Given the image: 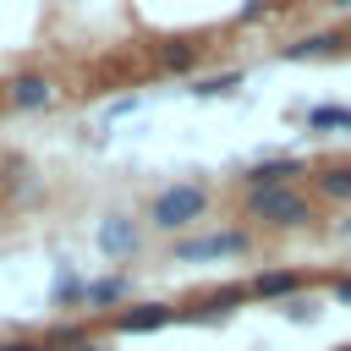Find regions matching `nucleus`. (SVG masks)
Segmentation results:
<instances>
[{
  "mask_svg": "<svg viewBox=\"0 0 351 351\" xmlns=\"http://www.w3.org/2000/svg\"><path fill=\"white\" fill-rule=\"evenodd\" d=\"M307 132H351V104H313L307 110Z\"/></svg>",
  "mask_w": 351,
  "mask_h": 351,
  "instance_id": "nucleus-11",
  "label": "nucleus"
},
{
  "mask_svg": "<svg viewBox=\"0 0 351 351\" xmlns=\"http://www.w3.org/2000/svg\"><path fill=\"white\" fill-rule=\"evenodd\" d=\"M55 302H88V285H82L77 274H60V280H55Z\"/></svg>",
  "mask_w": 351,
  "mask_h": 351,
  "instance_id": "nucleus-15",
  "label": "nucleus"
},
{
  "mask_svg": "<svg viewBox=\"0 0 351 351\" xmlns=\"http://www.w3.org/2000/svg\"><path fill=\"white\" fill-rule=\"evenodd\" d=\"M71 351H104V346H93V340H82V346H71Z\"/></svg>",
  "mask_w": 351,
  "mask_h": 351,
  "instance_id": "nucleus-20",
  "label": "nucleus"
},
{
  "mask_svg": "<svg viewBox=\"0 0 351 351\" xmlns=\"http://www.w3.org/2000/svg\"><path fill=\"white\" fill-rule=\"evenodd\" d=\"M346 49V33H307V38H296V44H280V60H329V55H340Z\"/></svg>",
  "mask_w": 351,
  "mask_h": 351,
  "instance_id": "nucleus-8",
  "label": "nucleus"
},
{
  "mask_svg": "<svg viewBox=\"0 0 351 351\" xmlns=\"http://www.w3.org/2000/svg\"><path fill=\"white\" fill-rule=\"evenodd\" d=\"M121 296H126V274H104L88 285V307H115Z\"/></svg>",
  "mask_w": 351,
  "mask_h": 351,
  "instance_id": "nucleus-13",
  "label": "nucleus"
},
{
  "mask_svg": "<svg viewBox=\"0 0 351 351\" xmlns=\"http://www.w3.org/2000/svg\"><path fill=\"white\" fill-rule=\"evenodd\" d=\"M313 197L302 186H269V192H247L241 203V219L263 225V230H307L313 225Z\"/></svg>",
  "mask_w": 351,
  "mask_h": 351,
  "instance_id": "nucleus-1",
  "label": "nucleus"
},
{
  "mask_svg": "<svg viewBox=\"0 0 351 351\" xmlns=\"http://www.w3.org/2000/svg\"><path fill=\"white\" fill-rule=\"evenodd\" d=\"M0 351H49V346H38V340H5Z\"/></svg>",
  "mask_w": 351,
  "mask_h": 351,
  "instance_id": "nucleus-19",
  "label": "nucleus"
},
{
  "mask_svg": "<svg viewBox=\"0 0 351 351\" xmlns=\"http://www.w3.org/2000/svg\"><path fill=\"white\" fill-rule=\"evenodd\" d=\"M247 291H252V302H291V296H302L307 291V274L302 269H258L252 280H247Z\"/></svg>",
  "mask_w": 351,
  "mask_h": 351,
  "instance_id": "nucleus-5",
  "label": "nucleus"
},
{
  "mask_svg": "<svg viewBox=\"0 0 351 351\" xmlns=\"http://www.w3.org/2000/svg\"><path fill=\"white\" fill-rule=\"evenodd\" d=\"M5 104L11 110H44V104H55V82L38 77V71H22V77L5 82Z\"/></svg>",
  "mask_w": 351,
  "mask_h": 351,
  "instance_id": "nucleus-7",
  "label": "nucleus"
},
{
  "mask_svg": "<svg viewBox=\"0 0 351 351\" xmlns=\"http://www.w3.org/2000/svg\"><path fill=\"white\" fill-rule=\"evenodd\" d=\"M252 247V236L236 225V230H208V236H192V241H176V263H208V258H241Z\"/></svg>",
  "mask_w": 351,
  "mask_h": 351,
  "instance_id": "nucleus-3",
  "label": "nucleus"
},
{
  "mask_svg": "<svg viewBox=\"0 0 351 351\" xmlns=\"http://www.w3.org/2000/svg\"><path fill=\"white\" fill-rule=\"evenodd\" d=\"M313 192H318L324 203H351V159H346V165H324V170L313 176Z\"/></svg>",
  "mask_w": 351,
  "mask_h": 351,
  "instance_id": "nucleus-10",
  "label": "nucleus"
},
{
  "mask_svg": "<svg viewBox=\"0 0 351 351\" xmlns=\"http://www.w3.org/2000/svg\"><path fill=\"white\" fill-rule=\"evenodd\" d=\"M99 247H104L110 258H132V252H137V225L121 219V214H110V219L99 225Z\"/></svg>",
  "mask_w": 351,
  "mask_h": 351,
  "instance_id": "nucleus-9",
  "label": "nucleus"
},
{
  "mask_svg": "<svg viewBox=\"0 0 351 351\" xmlns=\"http://www.w3.org/2000/svg\"><path fill=\"white\" fill-rule=\"evenodd\" d=\"M176 318H181V307H170V302H137V307H121L115 313V329L121 335H154V329H165Z\"/></svg>",
  "mask_w": 351,
  "mask_h": 351,
  "instance_id": "nucleus-6",
  "label": "nucleus"
},
{
  "mask_svg": "<svg viewBox=\"0 0 351 351\" xmlns=\"http://www.w3.org/2000/svg\"><path fill=\"white\" fill-rule=\"evenodd\" d=\"M335 351H351V340H346V346H335Z\"/></svg>",
  "mask_w": 351,
  "mask_h": 351,
  "instance_id": "nucleus-22",
  "label": "nucleus"
},
{
  "mask_svg": "<svg viewBox=\"0 0 351 351\" xmlns=\"http://www.w3.org/2000/svg\"><path fill=\"white\" fill-rule=\"evenodd\" d=\"M280 313H285V318H296V324H307V318H313V302H307V296H291Z\"/></svg>",
  "mask_w": 351,
  "mask_h": 351,
  "instance_id": "nucleus-16",
  "label": "nucleus"
},
{
  "mask_svg": "<svg viewBox=\"0 0 351 351\" xmlns=\"http://www.w3.org/2000/svg\"><path fill=\"white\" fill-rule=\"evenodd\" d=\"M329 296H335L340 307H351V274H335V280H329Z\"/></svg>",
  "mask_w": 351,
  "mask_h": 351,
  "instance_id": "nucleus-17",
  "label": "nucleus"
},
{
  "mask_svg": "<svg viewBox=\"0 0 351 351\" xmlns=\"http://www.w3.org/2000/svg\"><path fill=\"white\" fill-rule=\"evenodd\" d=\"M335 5H340V11H351V0H335Z\"/></svg>",
  "mask_w": 351,
  "mask_h": 351,
  "instance_id": "nucleus-21",
  "label": "nucleus"
},
{
  "mask_svg": "<svg viewBox=\"0 0 351 351\" xmlns=\"http://www.w3.org/2000/svg\"><path fill=\"white\" fill-rule=\"evenodd\" d=\"M236 88H241V71H219V77H197L192 99H219V93H236Z\"/></svg>",
  "mask_w": 351,
  "mask_h": 351,
  "instance_id": "nucleus-14",
  "label": "nucleus"
},
{
  "mask_svg": "<svg viewBox=\"0 0 351 351\" xmlns=\"http://www.w3.org/2000/svg\"><path fill=\"white\" fill-rule=\"evenodd\" d=\"M208 214V186H197V181H176V186H165L154 203H148V219L159 225V230H186V225H197Z\"/></svg>",
  "mask_w": 351,
  "mask_h": 351,
  "instance_id": "nucleus-2",
  "label": "nucleus"
},
{
  "mask_svg": "<svg viewBox=\"0 0 351 351\" xmlns=\"http://www.w3.org/2000/svg\"><path fill=\"white\" fill-rule=\"evenodd\" d=\"M263 11H269V0H247V5H241V11H236V22H258V16H263Z\"/></svg>",
  "mask_w": 351,
  "mask_h": 351,
  "instance_id": "nucleus-18",
  "label": "nucleus"
},
{
  "mask_svg": "<svg viewBox=\"0 0 351 351\" xmlns=\"http://www.w3.org/2000/svg\"><path fill=\"white\" fill-rule=\"evenodd\" d=\"M307 165L280 154V159H258L252 170H241V192H269V186H302Z\"/></svg>",
  "mask_w": 351,
  "mask_h": 351,
  "instance_id": "nucleus-4",
  "label": "nucleus"
},
{
  "mask_svg": "<svg viewBox=\"0 0 351 351\" xmlns=\"http://www.w3.org/2000/svg\"><path fill=\"white\" fill-rule=\"evenodd\" d=\"M159 66H165V71H192V66H197V44H186V38L159 44Z\"/></svg>",
  "mask_w": 351,
  "mask_h": 351,
  "instance_id": "nucleus-12",
  "label": "nucleus"
}]
</instances>
